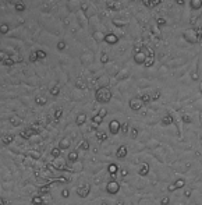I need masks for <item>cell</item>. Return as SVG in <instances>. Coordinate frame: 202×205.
I'll use <instances>...</instances> for the list:
<instances>
[{
	"label": "cell",
	"mask_w": 202,
	"mask_h": 205,
	"mask_svg": "<svg viewBox=\"0 0 202 205\" xmlns=\"http://www.w3.org/2000/svg\"><path fill=\"white\" fill-rule=\"evenodd\" d=\"M53 166H55V169L56 170H64V172H74L72 169H70L67 165H66V162L62 159V158L59 156V158H55V160H53Z\"/></svg>",
	"instance_id": "7a4b0ae2"
},
{
	"label": "cell",
	"mask_w": 202,
	"mask_h": 205,
	"mask_svg": "<svg viewBox=\"0 0 202 205\" xmlns=\"http://www.w3.org/2000/svg\"><path fill=\"white\" fill-rule=\"evenodd\" d=\"M107 172H109V174H117V172H119V166H117L116 163H110L109 166H107Z\"/></svg>",
	"instance_id": "44dd1931"
},
{
	"label": "cell",
	"mask_w": 202,
	"mask_h": 205,
	"mask_svg": "<svg viewBox=\"0 0 202 205\" xmlns=\"http://www.w3.org/2000/svg\"><path fill=\"white\" fill-rule=\"evenodd\" d=\"M14 141V136H11V134H8V136H6V137H3V144H11Z\"/></svg>",
	"instance_id": "d6a6232c"
},
{
	"label": "cell",
	"mask_w": 202,
	"mask_h": 205,
	"mask_svg": "<svg viewBox=\"0 0 202 205\" xmlns=\"http://www.w3.org/2000/svg\"><path fill=\"white\" fill-rule=\"evenodd\" d=\"M199 91H201V94H202V81H201V84H199Z\"/></svg>",
	"instance_id": "03108f58"
},
{
	"label": "cell",
	"mask_w": 202,
	"mask_h": 205,
	"mask_svg": "<svg viewBox=\"0 0 202 205\" xmlns=\"http://www.w3.org/2000/svg\"><path fill=\"white\" fill-rule=\"evenodd\" d=\"M78 148H79V150H82V151H88V150H89V143H88V139H82L81 143H79Z\"/></svg>",
	"instance_id": "484cf974"
},
{
	"label": "cell",
	"mask_w": 202,
	"mask_h": 205,
	"mask_svg": "<svg viewBox=\"0 0 202 205\" xmlns=\"http://www.w3.org/2000/svg\"><path fill=\"white\" fill-rule=\"evenodd\" d=\"M120 174H121V177H126L127 174H128V170H127V169H121V170H120Z\"/></svg>",
	"instance_id": "680465c9"
},
{
	"label": "cell",
	"mask_w": 202,
	"mask_h": 205,
	"mask_svg": "<svg viewBox=\"0 0 202 205\" xmlns=\"http://www.w3.org/2000/svg\"><path fill=\"white\" fill-rule=\"evenodd\" d=\"M70 146H71V139H70L69 137H64V138L60 139V143H59V148H60L62 151L69 150Z\"/></svg>",
	"instance_id": "30bf717a"
},
{
	"label": "cell",
	"mask_w": 202,
	"mask_h": 205,
	"mask_svg": "<svg viewBox=\"0 0 202 205\" xmlns=\"http://www.w3.org/2000/svg\"><path fill=\"white\" fill-rule=\"evenodd\" d=\"M93 38H95V41H105V34L100 31H95L93 32Z\"/></svg>",
	"instance_id": "4316f807"
},
{
	"label": "cell",
	"mask_w": 202,
	"mask_h": 205,
	"mask_svg": "<svg viewBox=\"0 0 202 205\" xmlns=\"http://www.w3.org/2000/svg\"><path fill=\"white\" fill-rule=\"evenodd\" d=\"M6 32H8V25H0V34H6Z\"/></svg>",
	"instance_id": "c3c4849f"
},
{
	"label": "cell",
	"mask_w": 202,
	"mask_h": 205,
	"mask_svg": "<svg viewBox=\"0 0 202 205\" xmlns=\"http://www.w3.org/2000/svg\"><path fill=\"white\" fill-rule=\"evenodd\" d=\"M49 92H50L52 96H57V95L60 94V87H57V85H56V87H53L50 91H49Z\"/></svg>",
	"instance_id": "e575fe53"
},
{
	"label": "cell",
	"mask_w": 202,
	"mask_h": 205,
	"mask_svg": "<svg viewBox=\"0 0 202 205\" xmlns=\"http://www.w3.org/2000/svg\"><path fill=\"white\" fill-rule=\"evenodd\" d=\"M60 151H62V150H60V148H59V146H57V148H53V150H52V156H53V158H59V156H60Z\"/></svg>",
	"instance_id": "b9f144b4"
},
{
	"label": "cell",
	"mask_w": 202,
	"mask_h": 205,
	"mask_svg": "<svg viewBox=\"0 0 202 205\" xmlns=\"http://www.w3.org/2000/svg\"><path fill=\"white\" fill-rule=\"evenodd\" d=\"M106 191L109 193V194H112V195H114V194H117V193L120 191V183L119 181H116V180H110L109 183L106 184Z\"/></svg>",
	"instance_id": "3957f363"
},
{
	"label": "cell",
	"mask_w": 202,
	"mask_h": 205,
	"mask_svg": "<svg viewBox=\"0 0 202 205\" xmlns=\"http://www.w3.org/2000/svg\"><path fill=\"white\" fill-rule=\"evenodd\" d=\"M166 24H167L166 18H163V17H158V18H156V25H158V27H163V25H166Z\"/></svg>",
	"instance_id": "4dcf8cb0"
},
{
	"label": "cell",
	"mask_w": 202,
	"mask_h": 205,
	"mask_svg": "<svg viewBox=\"0 0 202 205\" xmlns=\"http://www.w3.org/2000/svg\"><path fill=\"white\" fill-rule=\"evenodd\" d=\"M169 202H170V198H169V197H163V198L160 200V205H169Z\"/></svg>",
	"instance_id": "f907efd6"
},
{
	"label": "cell",
	"mask_w": 202,
	"mask_h": 205,
	"mask_svg": "<svg viewBox=\"0 0 202 205\" xmlns=\"http://www.w3.org/2000/svg\"><path fill=\"white\" fill-rule=\"evenodd\" d=\"M99 115L102 116V117H106V116H107V109L102 108V109H100V110H99Z\"/></svg>",
	"instance_id": "9f6ffc18"
},
{
	"label": "cell",
	"mask_w": 202,
	"mask_h": 205,
	"mask_svg": "<svg viewBox=\"0 0 202 205\" xmlns=\"http://www.w3.org/2000/svg\"><path fill=\"white\" fill-rule=\"evenodd\" d=\"M36 56H38V60H43L46 59V52L45 50H36Z\"/></svg>",
	"instance_id": "ab89813d"
},
{
	"label": "cell",
	"mask_w": 202,
	"mask_h": 205,
	"mask_svg": "<svg viewBox=\"0 0 202 205\" xmlns=\"http://www.w3.org/2000/svg\"><path fill=\"white\" fill-rule=\"evenodd\" d=\"M120 129H121V123L119 120H112L109 123V131L112 136H116L120 133Z\"/></svg>",
	"instance_id": "5b68a950"
},
{
	"label": "cell",
	"mask_w": 202,
	"mask_h": 205,
	"mask_svg": "<svg viewBox=\"0 0 202 205\" xmlns=\"http://www.w3.org/2000/svg\"><path fill=\"white\" fill-rule=\"evenodd\" d=\"M62 195L64 197V198H69V197H70V191L67 190V188H64V190L62 191Z\"/></svg>",
	"instance_id": "6f0895ef"
},
{
	"label": "cell",
	"mask_w": 202,
	"mask_h": 205,
	"mask_svg": "<svg viewBox=\"0 0 202 205\" xmlns=\"http://www.w3.org/2000/svg\"><path fill=\"white\" fill-rule=\"evenodd\" d=\"M141 101L144 102V105L145 103H149V102H152V96H151V94L149 92H144V94L141 95Z\"/></svg>",
	"instance_id": "d6986e66"
},
{
	"label": "cell",
	"mask_w": 202,
	"mask_h": 205,
	"mask_svg": "<svg viewBox=\"0 0 202 205\" xmlns=\"http://www.w3.org/2000/svg\"><path fill=\"white\" fill-rule=\"evenodd\" d=\"M20 136L22 137V138H29V137L35 136V133H34V130H32L31 127H28L27 130H22V131L20 133Z\"/></svg>",
	"instance_id": "5bb4252c"
},
{
	"label": "cell",
	"mask_w": 202,
	"mask_h": 205,
	"mask_svg": "<svg viewBox=\"0 0 202 205\" xmlns=\"http://www.w3.org/2000/svg\"><path fill=\"white\" fill-rule=\"evenodd\" d=\"M145 59H146V55H145L144 50H140V52L134 53V62L137 63V64H144Z\"/></svg>",
	"instance_id": "ba28073f"
},
{
	"label": "cell",
	"mask_w": 202,
	"mask_h": 205,
	"mask_svg": "<svg viewBox=\"0 0 202 205\" xmlns=\"http://www.w3.org/2000/svg\"><path fill=\"white\" fill-rule=\"evenodd\" d=\"M0 205H6V200L0 197Z\"/></svg>",
	"instance_id": "6125c7cd"
},
{
	"label": "cell",
	"mask_w": 202,
	"mask_h": 205,
	"mask_svg": "<svg viewBox=\"0 0 202 205\" xmlns=\"http://www.w3.org/2000/svg\"><path fill=\"white\" fill-rule=\"evenodd\" d=\"M167 190H169L170 193H173V191H176V190H177V187H176L174 183H171V184H169V186H167Z\"/></svg>",
	"instance_id": "f5cc1de1"
},
{
	"label": "cell",
	"mask_w": 202,
	"mask_h": 205,
	"mask_svg": "<svg viewBox=\"0 0 202 205\" xmlns=\"http://www.w3.org/2000/svg\"><path fill=\"white\" fill-rule=\"evenodd\" d=\"M151 96H152V102H153V101H158L159 98H160V91H155V92L151 95Z\"/></svg>",
	"instance_id": "7dc6e473"
},
{
	"label": "cell",
	"mask_w": 202,
	"mask_h": 205,
	"mask_svg": "<svg viewBox=\"0 0 202 205\" xmlns=\"http://www.w3.org/2000/svg\"><path fill=\"white\" fill-rule=\"evenodd\" d=\"M62 115H63V109L62 108L56 109V110H55V120H56V122H59V120L62 119Z\"/></svg>",
	"instance_id": "1f68e13d"
},
{
	"label": "cell",
	"mask_w": 202,
	"mask_h": 205,
	"mask_svg": "<svg viewBox=\"0 0 202 205\" xmlns=\"http://www.w3.org/2000/svg\"><path fill=\"white\" fill-rule=\"evenodd\" d=\"M192 78H194V80H198V74L194 73V74H192Z\"/></svg>",
	"instance_id": "be15d7a7"
},
{
	"label": "cell",
	"mask_w": 202,
	"mask_h": 205,
	"mask_svg": "<svg viewBox=\"0 0 202 205\" xmlns=\"http://www.w3.org/2000/svg\"><path fill=\"white\" fill-rule=\"evenodd\" d=\"M116 205H124V202H123V201H121V200H119V201H117V202H116Z\"/></svg>",
	"instance_id": "e7e4bbea"
},
{
	"label": "cell",
	"mask_w": 202,
	"mask_h": 205,
	"mask_svg": "<svg viewBox=\"0 0 202 205\" xmlns=\"http://www.w3.org/2000/svg\"><path fill=\"white\" fill-rule=\"evenodd\" d=\"M14 63H15V60H14L11 56H10V57H6V59L3 60V64H4V66H13Z\"/></svg>",
	"instance_id": "f546056e"
},
{
	"label": "cell",
	"mask_w": 202,
	"mask_h": 205,
	"mask_svg": "<svg viewBox=\"0 0 202 205\" xmlns=\"http://www.w3.org/2000/svg\"><path fill=\"white\" fill-rule=\"evenodd\" d=\"M31 129L34 130V133H35V134H38V133L41 131V129H42V127H41V124H39V123H34V124L31 126Z\"/></svg>",
	"instance_id": "60d3db41"
},
{
	"label": "cell",
	"mask_w": 202,
	"mask_h": 205,
	"mask_svg": "<svg viewBox=\"0 0 202 205\" xmlns=\"http://www.w3.org/2000/svg\"><path fill=\"white\" fill-rule=\"evenodd\" d=\"M112 96H113V94H112V91L107 87H99L95 92V99L99 103H107V102H110Z\"/></svg>",
	"instance_id": "6da1fadb"
},
{
	"label": "cell",
	"mask_w": 202,
	"mask_h": 205,
	"mask_svg": "<svg viewBox=\"0 0 202 205\" xmlns=\"http://www.w3.org/2000/svg\"><path fill=\"white\" fill-rule=\"evenodd\" d=\"M76 87L79 88V89H85V88H86V81L82 80V78H78V80H77V82H76Z\"/></svg>",
	"instance_id": "d4e9b609"
},
{
	"label": "cell",
	"mask_w": 202,
	"mask_h": 205,
	"mask_svg": "<svg viewBox=\"0 0 202 205\" xmlns=\"http://www.w3.org/2000/svg\"><path fill=\"white\" fill-rule=\"evenodd\" d=\"M113 24L116 25V27H124V24H126V22H123V21H119V20H113Z\"/></svg>",
	"instance_id": "db71d44e"
},
{
	"label": "cell",
	"mask_w": 202,
	"mask_h": 205,
	"mask_svg": "<svg viewBox=\"0 0 202 205\" xmlns=\"http://www.w3.org/2000/svg\"><path fill=\"white\" fill-rule=\"evenodd\" d=\"M174 123V117L171 115H166L163 119H162V124L163 126H171Z\"/></svg>",
	"instance_id": "4fadbf2b"
},
{
	"label": "cell",
	"mask_w": 202,
	"mask_h": 205,
	"mask_svg": "<svg viewBox=\"0 0 202 205\" xmlns=\"http://www.w3.org/2000/svg\"><path fill=\"white\" fill-rule=\"evenodd\" d=\"M183 122L188 124V123H191V117H190L188 115H183Z\"/></svg>",
	"instance_id": "11a10c76"
},
{
	"label": "cell",
	"mask_w": 202,
	"mask_h": 205,
	"mask_svg": "<svg viewBox=\"0 0 202 205\" xmlns=\"http://www.w3.org/2000/svg\"><path fill=\"white\" fill-rule=\"evenodd\" d=\"M190 6L192 10H199V8H202V0H191Z\"/></svg>",
	"instance_id": "9a60e30c"
},
{
	"label": "cell",
	"mask_w": 202,
	"mask_h": 205,
	"mask_svg": "<svg viewBox=\"0 0 202 205\" xmlns=\"http://www.w3.org/2000/svg\"><path fill=\"white\" fill-rule=\"evenodd\" d=\"M176 3H177L178 6H184L185 2H184V0H176Z\"/></svg>",
	"instance_id": "94428289"
},
{
	"label": "cell",
	"mask_w": 202,
	"mask_h": 205,
	"mask_svg": "<svg viewBox=\"0 0 202 205\" xmlns=\"http://www.w3.org/2000/svg\"><path fill=\"white\" fill-rule=\"evenodd\" d=\"M96 138H98V141L99 143H103V141H106L107 139V133H105V131H96Z\"/></svg>",
	"instance_id": "2e32d148"
},
{
	"label": "cell",
	"mask_w": 202,
	"mask_h": 205,
	"mask_svg": "<svg viewBox=\"0 0 202 205\" xmlns=\"http://www.w3.org/2000/svg\"><path fill=\"white\" fill-rule=\"evenodd\" d=\"M149 173V165L145 162V163H141L140 169H138V174L140 176H146V174Z\"/></svg>",
	"instance_id": "7c38bea8"
},
{
	"label": "cell",
	"mask_w": 202,
	"mask_h": 205,
	"mask_svg": "<svg viewBox=\"0 0 202 205\" xmlns=\"http://www.w3.org/2000/svg\"><path fill=\"white\" fill-rule=\"evenodd\" d=\"M15 10H17V11H24L25 10V4L22 3V2H18V3H15Z\"/></svg>",
	"instance_id": "7bdbcfd3"
},
{
	"label": "cell",
	"mask_w": 202,
	"mask_h": 205,
	"mask_svg": "<svg viewBox=\"0 0 202 205\" xmlns=\"http://www.w3.org/2000/svg\"><path fill=\"white\" fill-rule=\"evenodd\" d=\"M89 191H91V184H88V183L79 186V187L77 188V194H78V197H81V198H86Z\"/></svg>",
	"instance_id": "277c9868"
},
{
	"label": "cell",
	"mask_w": 202,
	"mask_h": 205,
	"mask_svg": "<svg viewBox=\"0 0 202 205\" xmlns=\"http://www.w3.org/2000/svg\"><path fill=\"white\" fill-rule=\"evenodd\" d=\"M130 136H131V138H137L138 137V129L137 127H131L130 129Z\"/></svg>",
	"instance_id": "74e56055"
},
{
	"label": "cell",
	"mask_w": 202,
	"mask_h": 205,
	"mask_svg": "<svg viewBox=\"0 0 202 205\" xmlns=\"http://www.w3.org/2000/svg\"><path fill=\"white\" fill-rule=\"evenodd\" d=\"M110 60V57H109V55L107 53H102V56H100V62L103 63V64H106L107 62Z\"/></svg>",
	"instance_id": "ee69618b"
},
{
	"label": "cell",
	"mask_w": 202,
	"mask_h": 205,
	"mask_svg": "<svg viewBox=\"0 0 202 205\" xmlns=\"http://www.w3.org/2000/svg\"><path fill=\"white\" fill-rule=\"evenodd\" d=\"M127 153H128V150H127L126 145H121L117 148L116 151V158L117 159H124V158L127 156Z\"/></svg>",
	"instance_id": "9c48e42d"
},
{
	"label": "cell",
	"mask_w": 202,
	"mask_h": 205,
	"mask_svg": "<svg viewBox=\"0 0 202 205\" xmlns=\"http://www.w3.org/2000/svg\"><path fill=\"white\" fill-rule=\"evenodd\" d=\"M191 190H190V188H188V190H185V191H184V195H185V197H191Z\"/></svg>",
	"instance_id": "91938a15"
},
{
	"label": "cell",
	"mask_w": 202,
	"mask_h": 205,
	"mask_svg": "<svg viewBox=\"0 0 202 205\" xmlns=\"http://www.w3.org/2000/svg\"><path fill=\"white\" fill-rule=\"evenodd\" d=\"M162 3V0H149V8H152V7H156L159 6V4Z\"/></svg>",
	"instance_id": "bcb514c9"
},
{
	"label": "cell",
	"mask_w": 202,
	"mask_h": 205,
	"mask_svg": "<svg viewBox=\"0 0 202 205\" xmlns=\"http://www.w3.org/2000/svg\"><path fill=\"white\" fill-rule=\"evenodd\" d=\"M31 202L34 205H43V200H42L41 195H35V197H32Z\"/></svg>",
	"instance_id": "cb8c5ba5"
},
{
	"label": "cell",
	"mask_w": 202,
	"mask_h": 205,
	"mask_svg": "<svg viewBox=\"0 0 202 205\" xmlns=\"http://www.w3.org/2000/svg\"><path fill=\"white\" fill-rule=\"evenodd\" d=\"M144 106V102L141 101V98L137 96V98H131L130 99V108L133 110H141Z\"/></svg>",
	"instance_id": "8992f818"
},
{
	"label": "cell",
	"mask_w": 202,
	"mask_h": 205,
	"mask_svg": "<svg viewBox=\"0 0 202 205\" xmlns=\"http://www.w3.org/2000/svg\"><path fill=\"white\" fill-rule=\"evenodd\" d=\"M57 49L59 50H63V49H66V42L64 41H60L57 43Z\"/></svg>",
	"instance_id": "816d5d0a"
},
{
	"label": "cell",
	"mask_w": 202,
	"mask_h": 205,
	"mask_svg": "<svg viewBox=\"0 0 202 205\" xmlns=\"http://www.w3.org/2000/svg\"><path fill=\"white\" fill-rule=\"evenodd\" d=\"M36 60H38V56H36V52H32L31 55H29V62H36Z\"/></svg>",
	"instance_id": "681fc988"
},
{
	"label": "cell",
	"mask_w": 202,
	"mask_h": 205,
	"mask_svg": "<svg viewBox=\"0 0 202 205\" xmlns=\"http://www.w3.org/2000/svg\"><path fill=\"white\" fill-rule=\"evenodd\" d=\"M103 119H105V117H102L99 113H98V115H93V117H92V124L100 126V124H102V122H103Z\"/></svg>",
	"instance_id": "ac0fdd59"
},
{
	"label": "cell",
	"mask_w": 202,
	"mask_h": 205,
	"mask_svg": "<svg viewBox=\"0 0 202 205\" xmlns=\"http://www.w3.org/2000/svg\"><path fill=\"white\" fill-rule=\"evenodd\" d=\"M194 29H195V36L199 42L202 39V27H197V28H194Z\"/></svg>",
	"instance_id": "836d02e7"
},
{
	"label": "cell",
	"mask_w": 202,
	"mask_h": 205,
	"mask_svg": "<svg viewBox=\"0 0 202 205\" xmlns=\"http://www.w3.org/2000/svg\"><path fill=\"white\" fill-rule=\"evenodd\" d=\"M105 42L109 43V45H116L117 42H119V36L114 34H107V35H105Z\"/></svg>",
	"instance_id": "8fae6325"
},
{
	"label": "cell",
	"mask_w": 202,
	"mask_h": 205,
	"mask_svg": "<svg viewBox=\"0 0 202 205\" xmlns=\"http://www.w3.org/2000/svg\"><path fill=\"white\" fill-rule=\"evenodd\" d=\"M183 36L185 38V41H188L190 43H197L198 39L195 36V29H188V31H184Z\"/></svg>",
	"instance_id": "52a82bcc"
},
{
	"label": "cell",
	"mask_w": 202,
	"mask_h": 205,
	"mask_svg": "<svg viewBox=\"0 0 202 205\" xmlns=\"http://www.w3.org/2000/svg\"><path fill=\"white\" fill-rule=\"evenodd\" d=\"M28 155H29L32 159H39V158H41V153L36 152V151H29V152H28Z\"/></svg>",
	"instance_id": "f35d334b"
},
{
	"label": "cell",
	"mask_w": 202,
	"mask_h": 205,
	"mask_svg": "<svg viewBox=\"0 0 202 205\" xmlns=\"http://www.w3.org/2000/svg\"><path fill=\"white\" fill-rule=\"evenodd\" d=\"M85 122H86V115H85V113H79V115L77 116V119H76L77 126H82Z\"/></svg>",
	"instance_id": "e0dca14e"
},
{
	"label": "cell",
	"mask_w": 202,
	"mask_h": 205,
	"mask_svg": "<svg viewBox=\"0 0 202 205\" xmlns=\"http://www.w3.org/2000/svg\"><path fill=\"white\" fill-rule=\"evenodd\" d=\"M107 8H110V10H119V6L117 4H114V2H107Z\"/></svg>",
	"instance_id": "f6af8a7d"
},
{
	"label": "cell",
	"mask_w": 202,
	"mask_h": 205,
	"mask_svg": "<svg viewBox=\"0 0 202 205\" xmlns=\"http://www.w3.org/2000/svg\"><path fill=\"white\" fill-rule=\"evenodd\" d=\"M100 205H107V204H106V202H103V204H100Z\"/></svg>",
	"instance_id": "003e7915"
},
{
	"label": "cell",
	"mask_w": 202,
	"mask_h": 205,
	"mask_svg": "<svg viewBox=\"0 0 202 205\" xmlns=\"http://www.w3.org/2000/svg\"><path fill=\"white\" fill-rule=\"evenodd\" d=\"M174 184H176V187L177 188H183L185 186V180L184 179H178V180L174 181Z\"/></svg>",
	"instance_id": "d590c367"
},
{
	"label": "cell",
	"mask_w": 202,
	"mask_h": 205,
	"mask_svg": "<svg viewBox=\"0 0 202 205\" xmlns=\"http://www.w3.org/2000/svg\"><path fill=\"white\" fill-rule=\"evenodd\" d=\"M153 63H155V56H146L144 66L145 67H152V66H153Z\"/></svg>",
	"instance_id": "7402d4cb"
},
{
	"label": "cell",
	"mask_w": 202,
	"mask_h": 205,
	"mask_svg": "<svg viewBox=\"0 0 202 205\" xmlns=\"http://www.w3.org/2000/svg\"><path fill=\"white\" fill-rule=\"evenodd\" d=\"M120 131L123 133V134H127V133L130 131V126H128V123H123V124H121Z\"/></svg>",
	"instance_id": "8d00e7d4"
},
{
	"label": "cell",
	"mask_w": 202,
	"mask_h": 205,
	"mask_svg": "<svg viewBox=\"0 0 202 205\" xmlns=\"http://www.w3.org/2000/svg\"><path fill=\"white\" fill-rule=\"evenodd\" d=\"M49 188H50V183H49V184H45V186H42V187L38 190V195L48 194V193H49Z\"/></svg>",
	"instance_id": "603a6c76"
},
{
	"label": "cell",
	"mask_w": 202,
	"mask_h": 205,
	"mask_svg": "<svg viewBox=\"0 0 202 205\" xmlns=\"http://www.w3.org/2000/svg\"><path fill=\"white\" fill-rule=\"evenodd\" d=\"M77 159H78V152L77 151H71L69 153V160L70 162H77Z\"/></svg>",
	"instance_id": "83f0119b"
},
{
	"label": "cell",
	"mask_w": 202,
	"mask_h": 205,
	"mask_svg": "<svg viewBox=\"0 0 202 205\" xmlns=\"http://www.w3.org/2000/svg\"><path fill=\"white\" fill-rule=\"evenodd\" d=\"M35 102L39 105V106H43V105H46V96H42V95H39V96H36V99H35Z\"/></svg>",
	"instance_id": "f1b7e54d"
},
{
	"label": "cell",
	"mask_w": 202,
	"mask_h": 205,
	"mask_svg": "<svg viewBox=\"0 0 202 205\" xmlns=\"http://www.w3.org/2000/svg\"><path fill=\"white\" fill-rule=\"evenodd\" d=\"M10 123L13 126H15V127H17V126L22 124V119H20L18 116H11V117H10Z\"/></svg>",
	"instance_id": "ffe728a7"
}]
</instances>
